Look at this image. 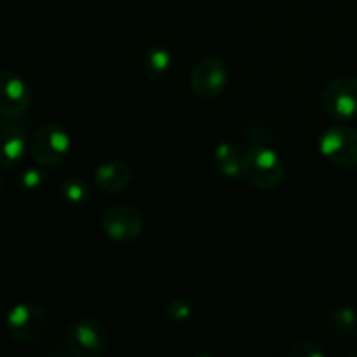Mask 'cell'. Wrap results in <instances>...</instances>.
Listing matches in <instances>:
<instances>
[{
	"label": "cell",
	"instance_id": "5b68a950",
	"mask_svg": "<svg viewBox=\"0 0 357 357\" xmlns=\"http://www.w3.org/2000/svg\"><path fill=\"white\" fill-rule=\"evenodd\" d=\"M321 105L330 119L349 122L357 117V77L340 75L328 82L321 94Z\"/></svg>",
	"mask_w": 357,
	"mask_h": 357
},
{
	"label": "cell",
	"instance_id": "30bf717a",
	"mask_svg": "<svg viewBox=\"0 0 357 357\" xmlns=\"http://www.w3.org/2000/svg\"><path fill=\"white\" fill-rule=\"evenodd\" d=\"M132 180V171L124 160H105L94 169V183L101 192L119 194L126 190Z\"/></svg>",
	"mask_w": 357,
	"mask_h": 357
},
{
	"label": "cell",
	"instance_id": "277c9868",
	"mask_svg": "<svg viewBox=\"0 0 357 357\" xmlns=\"http://www.w3.org/2000/svg\"><path fill=\"white\" fill-rule=\"evenodd\" d=\"M72 139L61 124L47 122L35 131L30 143V152L35 162L42 167H56L68 155Z\"/></svg>",
	"mask_w": 357,
	"mask_h": 357
},
{
	"label": "cell",
	"instance_id": "9a60e30c",
	"mask_svg": "<svg viewBox=\"0 0 357 357\" xmlns=\"http://www.w3.org/2000/svg\"><path fill=\"white\" fill-rule=\"evenodd\" d=\"M16 183L21 190L35 192L45 183V173L38 167H24L16 178Z\"/></svg>",
	"mask_w": 357,
	"mask_h": 357
},
{
	"label": "cell",
	"instance_id": "3957f363",
	"mask_svg": "<svg viewBox=\"0 0 357 357\" xmlns=\"http://www.w3.org/2000/svg\"><path fill=\"white\" fill-rule=\"evenodd\" d=\"M65 347L77 357H101L110 347L108 331L93 317L72 321L65 331Z\"/></svg>",
	"mask_w": 357,
	"mask_h": 357
},
{
	"label": "cell",
	"instance_id": "ffe728a7",
	"mask_svg": "<svg viewBox=\"0 0 357 357\" xmlns=\"http://www.w3.org/2000/svg\"><path fill=\"white\" fill-rule=\"evenodd\" d=\"M2 183H3V178H2V173H0V190H2Z\"/></svg>",
	"mask_w": 357,
	"mask_h": 357
},
{
	"label": "cell",
	"instance_id": "7a4b0ae2",
	"mask_svg": "<svg viewBox=\"0 0 357 357\" xmlns=\"http://www.w3.org/2000/svg\"><path fill=\"white\" fill-rule=\"evenodd\" d=\"M243 178L258 190H272L284 180V162L268 146H251L243 153Z\"/></svg>",
	"mask_w": 357,
	"mask_h": 357
},
{
	"label": "cell",
	"instance_id": "2e32d148",
	"mask_svg": "<svg viewBox=\"0 0 357 357\" xmlns=\"http://www.w3.org/2000/svg\"><path fill=\"white\" fill-rule=\"evenodd\" d=\"M288 354L295 357H324L326 352H324L323 347H321L319 344H316V342L300 340L295 342V344L288 349Z\"/></svg>",
	"mask_w": 357,
	"mask_h": 357
},
{
	"label": "cell",
	"instance_id": "d6986e66",
	"mask_svg": "<svg viewBox=\"0 0 357 357\" xmlns=\"http://www.w3.org/2000/svg\"><path fill=\"white\" fill-rule=\"evenodd\" d=\"M237 157H241L239 149H237V145H234V143H230V142H222L215 149L216 164L223 162V160H229V159H237Z\"/></svg>",
	"mask_w": 357,
	"mask_h": 357
},
{
	"label": "cell",
	"instance_id": "6da1fadb",
	"mask_svg": "<svg viewBox=\"0 0 357 357\" xmlns=\"http://www.w3.org/2000/svg\"><path fill=\"white\" fill-rule=\"evenodd\" d=\"M51 328V316L35 302H20L6 316V333L10 340L33 345L44 340Z\"/></svg>",
	"mask_w": 357,
	"mask_h": 357
},
{
	"label": "cell",
	"instance_id": "e0dca14e",
	"mask_svg": "<svg viewBox=\"0 0 357 357\" xmlns=\"http://www.w3.org/2000/svg\"><path fill=\"white\" fill-rule=\"evenodd\" d=\"M194 314V305L187 300H173V302L167 305V316L174 323H185L188 321Z\"/></svg>",
	"mask_w": 357,
	"mask_h": 357
},
{
	"label": "cell",
	"instance_id": "4fadbf2b",
	"mask_svg": "<svg viewBox=\"0 0 357 357\" xmlns=\"http://www.w3.org/2000/svg\"><path fill=\"white\" fill-rule=\"evenodd\" d=\"M171 65H173V56H171L169 49L164 45H153L143 58V68H145L146 75L152 79H162L164 75H167Z\"/></svg>",
	"mask_w": 357,
	"mask_h": 357
},
{
	"label": "cell",
	"instance_id": "ba28073f",
	"mask_svg": "<svg viewBox=\"0 0 357 357\" xmlns=\"http://www.w3.org/2000/svg\"><path fill=\"white\" fill-rule=\"evenodd\" d=\"M229 84V68L222 59L206 58L201 59L192 68L188 86L197 98L213 100L225 91Z\"/></svg>",
	"mask_w": 357,
	"mask_h": 357
},
{
	"label": "cell",
	"instance_id": "ac0fdd59",
	"mask_svg": "<svg viewBox=\"0 0 357 357\" xmlns=\"http://www.w3.org/2000/svg\"><path fill=\"white\" fill-rule=\"evenodd\" d=\"M218 171L225 178H243V155L237 157V159H229L223 160V162H218Z\"/></svg>",
	"mask_w": 357,
	"mask_h": 357
},
{
	"label": "cell",
	"instance_id": "8fae6325",
	"mask_svg": "<svg viewBox=\"0 0 357 357\" xmlns=\"http://www.w3.org/2000/svg\"><path fill=\"white\" fill-rule=\"evenodd\" d=\"M23 129L10 121H0V166H14L26 153Z\"/></svg>",
	"mask_w": 357,
	"mask_h": 357
},
{
	"label": "cell",
	"instance_id": "7c38bea8",
	"mask_svg": "<svg viewBox=\"0 0 357 357\" xmlns=\"http://www.w3.org/2000/svg\"><path fill=\"white\" fill-rule=\"evenodd\" d=\"M331 335L338 338H351L357 335V312L352 307H338L328 317Z\"/></svg>",
	"mask_w": 357,
	"mask_h": 357
},
{
	"label": "cell",
	"instance_id": "52a82bcc",
	"mask_svg": "<svg viewBox=\"0 0 357 357\" xmlns=\"http://www.w3.org/2000/svg\"><path fill=\"white\" fill-rule=\"evenodd\" d=\"M101 229L112 243L129 244L142 236L143 216L132 206H112L101 216Z\"/></svg>",
	"mask_w": 357,
	"mask_h": 357
},
{
	"label": "cell",
	"instance_id": "5bb4252c",
	"mask_svg": "<svg viewBox=\"0 0 357 357\" xmlns=\"http://www.w3.org/2000/svg\"><path fill=\"white\" fill-rule=\"evenodd\" d=\"M89 185L84 180H79V178H68L61 183L59 187V195L65 202L73 206H80L89 199Z\"/></svg>",
	"mask_w": 357,
	"mask_h": 357
},
{
	"label": "cell",
	"instance_id": "9c48e42d",
	"mask_svg": "<svg viewBox=\"0 0 357 357\" xmlns=\"http://www.w3.org/2000/svg\"><path fill=\"white\" fill-rule=\"evenodd\" d=\"M31 91L26 80L14 72L0 70V117L17 119L28 110Z\"/></svg>",
	"mask_w": 357,
	"mask_h": 357
},
{
	"label": "cell",
	"instance_id": "8992f818",
	"mask_svg": "<svg viewBox=\"0 0 357 357\" xmlns=\"http://www.w3.org/2000/svg\"><path fill=\"white\" fill-rule=\"evenodd\" d=\"M321 155L340 167L357 166V129L349 126H333L319 136Z\"/></svg>",
	"mask_w": 357,
	"mask_h": 357
}]
</instances>
